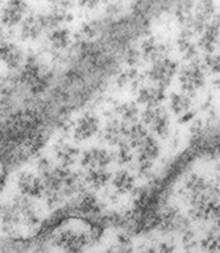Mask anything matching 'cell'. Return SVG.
I'll return each instance as SVG.
<instances>
[{
	"mask_svg": "<svg viewBox=\"0 0 220 253\" xmlns=\"http://www.w3.org/2000/svg\"><path fill=\"white\" fill-rule=\"evenodd\" d=\"M99 129V120L94 115H85L79 119L78 124L75 126L74 136L77 140L85 141L87 138L92 137Z\"/></svg>",
	"mask_w": 220,
	"mask_h": 253,
	"instance_id": "8",
	"label": "cell"
},
{
	"mask_svg": "<svg viewBox=\"0 0 220 253\" xmlns=\"http://www.w3.org/2000/svg\"><path fill=\"white\" fill-rule=\"evenodd\" d=\"M137 115V108L134 106H124L123 107V118L127 120H132Z\"/></svg>",
	"mask_w": 220,
	"mask_h": 253,
	"instance_id": "20",
	"label": "cell"
},
{
	"mask_svg": "<svg viewBox=\"0 0 220 253\" xmlns=\"http://www.w3.org/2000/svg\"><path fill=\"white\" fill-rule=\"evenodd\" d=\"M79 1H81V4H82L83 7L94 8V7H96V5H98L100 0H79Z\"/></svg>",
	"mask_w": 220,
	"mask_h": 253,
	"instance_id": "22",
	"label": "cell"
},
{
	"mask_svg": "<svg viewBox=\"0 0 220 253\" xmlns=\"http://www.w3.org/2000/svg\"><path fill=\"white\" fill-rule=\"evenodd\" d=\"M112 185H114L115 190H116L118 193L124 194L133 189L134 179L128 171L122 170V171H119V173L114 177V179H112Z\"/></svg>",
	"mask_w": 220,
	"mask_h": 253,
	"instance_id": "13",
	"label": "cell"
},
{
	"mask_svg": "<svg viewBox=\"0 0 220 253\" xmlns=\"http://www.w3.org/2000/svg\"><path fill=\"white\" fill-rule=\"evenodd\" d=\"M179 82L185 92H195L205 84V74L197 65H189L181 71Z\"/></svg>",
	"mask_w": 220,
	"mask_h": 253,
	"instance_id": "4",
	"label": "cell"
},
{
	"mask_svg": "<svg viewBox=\"0 0 220 253\" xmlns=\"http://www.w3.org/2000/svg\"><path fill=\"white\" fill-rule=\"evenodd\" d=\"M79 209H82L85 211V213H90L91 211H94L96 209V201H95L92 197H87L85 198L81 203V207Z\"/></svg>",
	"mask_w": 220,
	"mask_h": 253,
	"instance_id": "19",
	"label": "cell"
},
{
	"mask_svg": "<svg viewBox=\"0 0 220 253\" xmlns=\"http://www.w3.org/2000/svg\"><path fill=\"white\" fill-rule=\"evenodd\" d=\"M49 41H50L51 46L55 49H65L70 42V33L63 28L51 29L50 35H49Z\"/></svg>",
	"mask_w": 220,
	"mask_h": 253,
	"instance_id": "15",
	"label": "cell"
},
{
	"mask_svg": "<svg viewBox=\"0 0 220 253\" xmlns=\"http://www.w3.org/2000/svg\"><path fill=\"white\" fill-rule=\"evenodd\" d=\"M75 154L77 153H75L73 148H69V146H66L65 149L59 150L58 157H59V160H62L65 164H71V162L74 161Z\"/></svg>",
	"mask_w": 220,
	"mask_h": 253,
	"instance_id": "18",
	"label": "cell"
},
{
	"mask_svg": "<svg viewBox=\"0 0 220 253\" xmlns=\"http://www.w3.org/2000/svg\"><path fill=\"white\" fill-rule=\"evenodd\" d=\"M142 122L160 137H166L169 133V115L165 108H161L160 106L146 107L145 112L142 114Z\"/></svg>",
	"mask_w": 220,
	"mask_h": 253,
	"instance_id": "1",
	"label": "cell"
},
{
	"mask_svg": "<svg viewBox=\"0 0 220 253\" xmlns=\"http://www.w3.org/2000/svg\"><path fill=\"white\" fill-rule=\"evenodd\" d=\"M1 185H3V178L0 177V186H1Z\"/></svg>",
	"mask_w": 220,
	"mask_h": 253,
	"instance_id": "24",
	"label": "cell"
},
{
	"mask_svg": "<svg viewBox=\"0 0 220 253\" xmlns=\"http://www.w3.org/2000/svg\"><path fill=\"white\" fill-rule=\"evenodd\" d=\"M209 67L213 69L214 73H219V55H210Z\"/></svg>",
	"mask_w": 220,
	"mask_h": 253,
	"instance_id": "21",
	"label": "cell"
},
{
	"mask_svg": "<svg viewBox=\"0 0 220 253\" xmlns=\"http://www.w3.org/2000/svg\"><path fill=\"white\" fill-rule=\"evenodd\" d=\"M0 61L8 69H19L24 61L23 50L15 43L3 41L0 43Z\"/></svg>",
	"mask_w": 220,
	"mask_h": 253,
	"instance_id": "7",
	"label": "cell"
},
{
	"mask_svg": "<svg viewBox=\"0 0 220 253\" xmlns=\"http://www.w3.org/2000/svg\"><path fill=\"white\" fill-rule=\"evenodd\" d=\"M119 160L123 164L130 162L132 160V146L127 145V144H122L120 150H119Z\"/></svg>",
	"mask_w": 220,
	"mask_h": 253,
	"instance_id": "17",
	"label": "cell"
},
{
	"mask_svg": "<svg viewBox=\"0 0 220 253\" xmlns=\"http://www.w3.org/2000/svg\"><path fill=\"white\" fill-rule=\"evenodd\" d=\"M170 107L174 114L178 116H183V115L189 114L190 108H191V99L186 94H173L170 99Z\"/></svg>",
	"mask_w": 220,
	"mask_h": 253,
	"instance_id": "12",
	"label": "cell"
},
{
	"mask_svg": "<svg viewBox=\"0 0 220 253\" xmlns=\"http://www.w3.org/2000/svg\"><path fill=\"white\" fill-rule=\"evenodd\" d=\"M176 73H177V63L168 58H160L154 61V65L149 71V77L156 84L165 88L173 81Z\"/></svg>",
	"mask_w": 220,
	"mask_h": 253,
	"instance_id": "3",
	"label": "cell"
},
{
	"mask_svg": "<svg viewBox=\"0 0 220 253\" xmlns=\"http://www.w3.org/2000/svg\"><path fill=\"white\" fill-rule=\"evenodd\" d=\"M51 1H59V0H51Z\"/></svg>",
	"mask_w": 220,
	"mask_h": 253,
	"instance_id": "25",
	"label": "cell"
},
{
	"mask_svg": "<svg viewBox=\"0 0 220 253\" xmlns=\"http://www.w3.org/2000/svg\"><path fill=\"white\" fill-rule=\"evenodd\" d=\"M45 31L41 15H31L21 21V36L24 40H36Z\"/></svg>",
	"mask_w": 220,
	"mask_h": 253,
	"instance_id": "10",
	"label": "cell"
},
{
	"mask_svg": "<svg viewBox=\"0 0 220 253\" xmlns=\"http://www.w3.org/2000/svg\"><path fill=\"white\" fill-rule=\"evenodd\" d=\"M219 40V28L210 27L203 35V39L201 41L202 47L209 53H214L217 49V42Z\"/></svg>",
	"mask_w": 220,
	"mask_h": 253,
	"instance_id": "16",
	"label": "cell"
},
{
	"mask_svg": "<svg viewBox=\"0 0 220 253\" xmlns=\"http://www.w3.org/2000/svg\"><path fill=\"white\" fill-rule=\"evenodd\" d=\"M28 11L25 0H8L7 4L0 11V20L4 27L13 28L23 21Z\"/></svg>",
	"mask_w": 220,
	"mask_h": 253,
	"instance_id": "2",
	"label": "cell"
},
{
	"mask_svg": "<svg viewBox=\"0 0 220 253\" xmlns=\"http://www.w3.org/2000/svg\"><path fill=\"white\" fill-rule=\"evenodd\" d=\"M17 186H19L20 191L24 195H28V197H41L44 191H45L43 179L35 175L33 173H27V171L20 174Z\"/></svg>",
	"mask_w": 220,
	"mask_h": 253,
	"instance_id": "6",
	"label": "cell"
},
{
	"mask_svg": "<svg viewBox=\"0 0 220 253\" xmlns=\"http://www.w3.org/2000/svg\"><path fill=\"white\" fill-rule=\"evenodd\" d=\"M4 39H5V35H4V31L0 28V43L3 42Z\"/></svg>",
	"mask_w": 220,
	"mask_h": 253,
	"instance_id": "23",
	"label": "cell"
},
{
	"mask_svg": "<svg viewBox=\"0 0 220 253\" xmlns=\"http://www.w3.org/2000/svg\"><path fill=\"white\" fill-rule=\"evenodd\" d=\"M111 179V174L106 169H92L88 170L87 173L86 181L88 185L95 187V189H100L103 186H106L108 181Z\"/></svg>",
	"mask_w": 220,
	"mask_h": 253,
	"instance_id": "14",
	"label": "cell"
},
{
	"mask_svg": "<svg viewBox=\"0 0 220 253\" xmlns=\"http://www.w3.org/2000/svg\"><path fill=\"white\" fill-rule=\"evenodd\" d=\"M111 161H112V156L106 149H99V148L87 150L81 158V164L87 170L107 169Z\"/></svg>",
	"mask_w": 220,
	"mask_h": 253,
	"instance_id": "5",
	"label": "cell"
},
{
	"mask_svg": "<svg viewBox=\"0 0 220 253\" xmlns=\"http://www.w3.org/2000/svg\"><path fill=\"white\" fill-rule=\"evenodd\" d=\"M165 98V91L161 86H148L144 87L138 94V102L146 107L160 106Z\"/></svg>",
	"mask_w": 220,
	"mask_h": 253,
	"instance_id": "11",
	"label": "cell"
},
{
	"mask_svg": "<svg viewBox=\"0 0 220 253\" xmlns=\"http://www.w3.org/2000/svg\"><path fill=\"white\" fill-rule=\"evenodd\" d=\"M87 244V239L83 233L65 231L58 239V245L67 252H79Z\"/></svg>",
	"mask_w": 220,
	"mask_h": 253,
	"instance_id": "9",
	"label": "cell"
}]
</instances>
